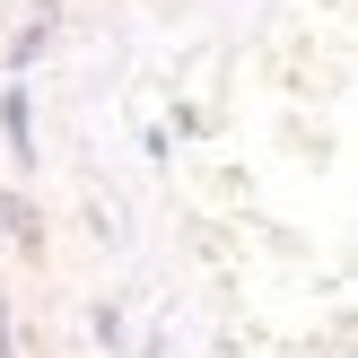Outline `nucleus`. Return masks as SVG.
Segmentation results:
<instances>
[]
</instances>
